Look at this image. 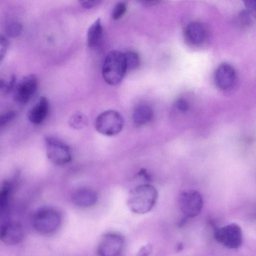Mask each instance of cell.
<instances>
[{
  "mask_svg": "<svg viewBox=\"0 0 256 256\" xmlns=\"http://www.w3.org/2000/svg\"><path fill=\"white\" fill-rule=\"evenodd\" d=\"M103 28L100 18H98L89 28L88 32V44L94 47L100 42L102 36Z\"/></svg>",
  "mask_w": 256,
  "mask_h": 256,
  "instance_id": "16",
  "label": "cell"
},
{
  "mask_svg": "<svg viewBox=\"0 0 256 256\" xmlns=\"http://www.w3.org/2000/svg\"><path fill=\"white\" fill-rule=\"evenodd\" d=\"M214 78L216 86L220 90H229L234 84L236 79V70L229 64H221L216 68Z\"/></svg>",
  "mask_w": 256,
  "mask_h": 256,
  "instance_id": "10",
  "label": "cell"
},
{
  "mask_svg": "<svg viewBox=\"0 0 256 256\" xmlns=\"http://www.w3.org/2000/svg\"><path fill=\"white\" fill-rule=\"evenodd\" d=\"M153 115L151 107L146 104H142L137 106L132 113V120L136 126L145 125L150 121Z\"/></svg>",
  "mask_w": 256,
  "mask_h": 256,
  "instance_id": "15",
  "label": "cell"
},
{
  "mask_svg": "<svg viewBox=\"0 0 256 256\" xmlns=\"http://www.w3.org/2000/svg\"><path fill=\"white\" fill-rule=\"evenodd\" d=\"M215 240L228 249L240 248L243 242V234L240 227L234 223L230 224L215 230Z\"/></svg>",
  "mask_w": 256,
  "mask_h": 256,
  "instance_id": "6",
  "label": "cell"
},
{
  "mask_svg": "<svg viewBox=\"0 0 256 256\" xmlns=\"http://www.w3.org/2000/svg\"><path fill=\"white\" fill-rule=\"evenodd\" d=\"M16 114L14 110H9L0 114V128L12 121L16 117Z\"/></svg>",
  "mask_w": 256,
  "mask_h": 256,
  "instance_id": "22",
  "label": "cell"
},
{
  "mask_svg": "<svg viewBox=\"0 0 256 256\" xmlns=\"http://www.w3.org/2000/svg\"><path fill=\"white\" fill-rule=\"evenodd\" d=\"M176 106L177 109L181 112L188 111L190 108V104L185 98H180L177 100Z\"/></svg>",
  "mask_w": 256,
  "mask_h": 256,
  "instance_id": "25",
  "label": "cell"
},
{
  "mask_svg": "<svg viewBox=\"0 0 256 256\" xmlns=\"http://www.w3.org/2000/svg\"><path fill=\"white\" fill-rule=\"evenodd\" d=\"M247 9V12L252 16H255L256 0H243Z\"/></svg>",
  "mask_w": 256,
  "mask_h": 256,
  "instance_id": "26",
  "label": "cell"
},
{
  "mask_svg": "<svg viewBox=\"0 0 256 256\" xmlns=\"http://www.w3.org/2000/svg\"><path fill=\"white\" fill-rule=\"evenodd\" d=\"M152 246L150 244H148L140 248L138 254L147 255L149 252H150Z\"/></svg>",
  "mask_w": 256,
  "mask_h": 256,
  "instance_id": "28",
  "label": "cell"
},
{
  "mask_svg": "<svg viewBox=\"0 0 256 256\" xmlns=\"http://www.w3.org/2000/svg\"><path fill=\"white\" fill-rule=\"evenodd\" d=\"M141 3L146 5H153L158 3L160 0H138Z\"/></svg>",
  "mask_w": 256,
  "mask_h": 256,
  "instance_id": "29",
  "label": "cell"
},
{
  "mask_svg": "<svg viewBox=\"0 0 256 256\" xmlns=\"http://www.w3.org/2000/svg\"><path fill=\"white\" fill-rule=\"evenodd\" d=\"M126 10V6L124 2H118L114 8L111 17L114 20H118L124 16Z\"/></svg>",
  "mask_w": 256,
  "mask_h": 256,
  "instance_id": "21",
  "label": "cell"
},
{
  "mask_svg": "<svg viewBox=\"0 0 256 256\" xmlns=\"http://www.w3.org/2000/svg\"><path fill=\"white\" fill-rule=\"evenodd\" d=\"M127 71L124 53L112 50L106 55L102 68L104 81L110 85L120 83Z\"/></svg>",
  "mask_w": 256,
  "mask_h": 256,
  "instance_id": "2",
  "label": "cell"
},
{
  "mask_svg": "<svg viewBox=\"0 0 256 256\" xmlns=\"http://www.w3.org/2000/svg\"><path fill=\"white\" fill-rule=\"evenodd\" d=\"M158 196V192L154 186L148 184H142L131 190L128 205L133 212L144 214L154 206Z\"/></svg>",
  "mask_w": 256,
  "mask_h": 256,
  "instance_id": "1",
  "label": "cell"
},
{
  "mask_svg": "<svg viewBox=\"0 0 256 256\" xmlns=\"http://www.w3.org/2000/svg\"><path fill=\"white\" fill-rule=\"evenodd\" d=\"M62 216L56 210L44 207L38 210L34 214L32 224L40 234L50 236L55 234L62 224Z\"/></svg>",
  "mask_w": 256,
  "mask_h": 256,
  "instance_id": "3",
  "label": "cell"
},
{
  "mask_svg": "<svg viewBox=\"0 0 256 256\" xmlns=\"http://www.w3.org/2000/svg\"><path fill=\"white\" fill-rule=\"evenodd\" d=\"M16 84V78L14 74L10 76L8 82H6V87L4 91L5 94H8L14 90Z\"/></svg>",
  "mask_w": 256,
  "mask_h": 256,
  "instance_id": "24",
  "label": "cell"
},
{
  "mask_svg": "<svg viewBox=\"0 0 256 256\" xmlns=\"http://www.w3.org/2000/svg\"><path fill=\"white\" fill-rule=\"evenodd\" d=\"M13 190L12 184L5 182L0 189V214L7 207Z\"/></svg>",
  "mask_w": 256,
  "mask_h": 256,
  "instance_id": "17",
  "label": "cell"
},
{
  "mask_svg": "<svg viewBox=\"0 0 256 256\" xmlns=\"http://www.w3.org/2000/svg\"><path fill=\"white\" fill-rule=\"evenodd\" d=\"M46 153L48 160L57 165H64L72 158L70 147L60 139L52 136L44 138Z\"/></svg>",
  "mask_w": 256,
  "mask_h": 256,
  "instance_id": "5",
  "label": "cell"
},
{
  "mask_svg": "<svg viewBox=\"0 0 256 256\" xmlns=\"http://www.w3.org/2000/svg\"><path fill=\"white\" fill-rule=\"evenodd\" d=\"M86 116L81 112H77L73 114L70 118L69 125L74 129H80L86 124Z\"/></svg>",
  "mask_w": 256,
  "mask_h": 256,
  "instance_id": "19",
  "label": "cell"
},
{
  "mask_svg": "<svg viewBox=\"0 0 256 256\" xmlns=\"http://www.w3.org/2000/svg\"><path fill=\"white\" fill-rule=\"evenodd\" d=\"M101 0H78L80 5L86 8H91L97 6Z\"/></svg>",
  "mask_w": 256,
  "mask_h": 256,
  "instance_id": "27",
  "label": "cell"
},
{
  "mask_svg": "<svg viewBox=\"0 0 256 256\" xmlns=\"http://www.w3.org/2000/svg\"><path fill=\"white\" fill-rule=\"evenodd\" d=\"M124 121L121 114L114 110H108L100 113L95 122L96 130L106 136L118 134L122 130Z\"/></svg>",
  "mask_w": 256,
  "mask_h": 256,
  "instance_id": "4",
  "label": "cell"
},
{
  "mask_svg": "<svg viewBox=\"0 0 256 256\" xmlns=\"http://www.w3.org/2000/svg\"><path fill=\"white\" fill-rule=\"evenodd\" d=\"M128 70H134L140 64V58L138 54L134 51H128L124 53Z\"/></svg>",
  "mask_w": 256,
  "mask_h": 256,
  "instance_id": "18",
  "label": "cell"
},
{
  "mask_svg": "<svg viewBox=\"0 0 256 256\" xmlns=\"http://www.w3.org/2000/svg\"><path fill=\"white\" fill-rule=\"evenodd\" d=\"M72 200L74 205L78 207L89 208L96 204L98 200V195L91 189L81 188L73 194Z\"/></svg>",
  "mask_w": 256,
  "mask_h": 256,
  "instance_id": "14",
  "label": "cell"
},
{
  "mask_svg": "<svg viewBox=\"0 0 256 256\" xmlns=\"http://www.w3.org/2000/svg\"><path fill=\"white\" fill-rule=\"evenodd\" d=\"M22 30V24L18 22H12L8 25L6 33L8 36L14 38L20 34Z\"/></svg>",
  "mask_w": 256,
  "mask_h": 256,
  "instance_id": "20",
  "label": "cell"
},
{
  "mask_svg": "<svg viewBox=\"0 0 256 256\" xmlns=\"http://www.w3.org/2000/svg\"><path fill=\"white\" fill-rule=\"evenodd\" d=\"M6 82L3 79H0V90H2L3 92L4 90L6 87Z\"/></svg>",
  "mask_w": 256,
  "mask_h": 256,
  "instance_id": "30",
  "label": "cell"
},
{
  "mask_svg": "<svg viewBox=\"0 0 256 256\" xmlns=\"http://www.w3.org/2000/svg\"><path fill=\"white\" fill-rule=\"evenodd\" d=\"M124 240L120 234L109 232L103 235L98 244L96 252L101 256H119L123 251Z\"/></svg>",
  "mask_w": 256,
  "mask_h": 256,
  "instance_id": "8",
  "label": "cell"
},
{
  "mask_svg": "<svg viewBox=\"0 0 256 256\" xmlns=\"http://www.w3.org/2000/svg\"><path fill=\"white\" fill-rule=\"evenodd\" d=\"M49 112V102L45 96H40L37 102L29 110L28 117L30 122L40 124L46 118Z\"/></svg>",
  "mask_w": 256,
  "mask_h": 256,
  "instance_id": "13",
  "label": "cell"
},
{
  "mask_svg": "<svg viewBox=\"0 0 256 256\" xmlns=\"http://www.w3.org/2000/svg\"><path fill=\"white\" fill-rule=\"evenodd\" d=\"M178 204L182 212L188 218H194L201 212L204 200L201 194L196 190H184L180 193Z\"/></svg>",
  "mask_w": 256,
  "mask_h": 256,
  "instance_id": "7",
  "label": "cell"
},
{
  "mask_svg": "<svg viewBox=\"0 0 256 256\" xmlns=\"http://www.w3.org/2000/svg\"><path fill=\"white\" fill-rule=\"evenodd\" d=\"M8 46V42L7 38L0 34V63L4 58Z\"/></svg>",
  "mask_w": 256,
  "mask_h": 256,
  "instance_id": "23",
  "label": "cell"
},
{
  "mask_svg": "<svg viewBox=\"0 0 256 256\" xmlns=\"http://www.w3.org/2000/svg\"><path fill=\"white\" fill-rule=\"evenodd\" d=\"M24 236L22 226L16 222H6L0 227V240L8 245L20 242Z\"/></svg>",
  "mask_w": 256,
  "mask_h": 256,
  "instance_id": "12",
  "label": "cell"
},
{
  "mask_svg": "<svg viewBox=\"0 0 256 256\" xmlns=\"http://www.w3.org/2000/svg\"><path fill=\"white\" fill-rule=\"evenodd\" d=\"M208 31L204 24L200 22H192L186 26L184 37L187 43L198 46L203 44L207 39Z\"/></svg>",
  "mask_w": 256,
  "mask_h": 256,
  "instance_id": "11",
  "label": "cell"
},
{
  "mask_svg": "<svg viewBox=\"0 0 256 256\" xmlns=\"http://www.w3.org/2000/svg\"><path fill=\"white\" fill-rule=\"evenodd\" d=\"M38 84V78L35 74H30L23 77L14 90L15 101L22 104H27L36 92Z\"/></svg>",
  "mask_w": 256,
  "mask_h": 256,
  "instance_id": "9",
  "label": "cell"
}]
</instances>
